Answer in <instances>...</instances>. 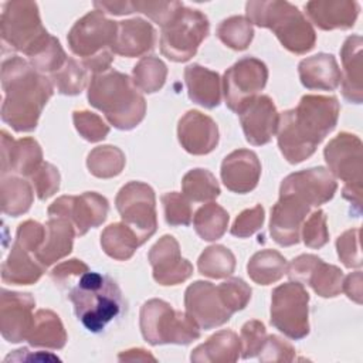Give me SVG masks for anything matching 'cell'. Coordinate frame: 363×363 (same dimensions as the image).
<instances>
[{
    "label": "cell",
    "mask_w": 363,
    "mask_h": 363,
    "mask_svg": "<svg viewBox=\"0 0 363 363\" xmlns=\"http://www.w3.org/2000/svg\"><path fill=\"white\" fill-rule=\"evenodd\" d=\"M340 106L336 96L303 95L299 104L279 115L278 147L292 164L311 157L335 129Z\"/></svg>",
    "instance_id": "1"
},
{
    "label": "cell",
    "mask_w": 363,
    "mask_h": 363,
    "mask_svg": "<svg viewBox=\"0 0 363 363\" xmlns=\"http://www.w3.org/2000/svg\"><path fill=\"white\" fill-rule=\"evenodd\" d=\"M1 86L3 122L16 132L34 130L44 106L52 96L51 79L38 72L30 61L13 55L1 64Z\"/></svg>",
    "instance_id": "2"
},
{
    "label": "cell",
    "mask_w": 363,
    "mask_h": 363,
    "mask_svg": "<svg viewBox=\"0 0 363 363\" xmlns=\"http://www.w3.org/2000/svg\"><path fill=\"white\" fill-rule=\"evenodd\" d=\"M89 104L101 111L116 129L130 130L145 118L146 101L133 81L116 69L92 75L88 85Z\"/></svg>",
    "instance_id": "3"
},
{
    "label": "cell",
    "mask_w": 363,
    "mask_h": 363,
    "mask_svg": "<svg viewBox=\"0 0 363 363\" xmlns=\"http://www.w3.org/2000/svg\"><path fill=\"white\" fill-rule=\"evenodd\" d=\"M78 320L92 333H99L121 315L125 301L118 284L108 275L88 271L69 291Z\"/></svg>",
    "instance_id": "4"
},
{
    "label": "cell",
    "mask_w": 363,
    "mask_h": 363,
    "mask_svg": "<svg viewBox=\"0 0 363 363\" xmlns=\"http://www.w3.org/2000/svg\"><path fill=\"white\" fill-rule=\"evenodd\" d=\"M251 24L269 28L279 43L294 54H305L315 47L316 33L298 7L285 0H254L245 4Z\"/></svg>",
    "instance_id": "5"
},
{
    "label": "cell",
    "mask_w": 363,
    "mask_h": 363,
    "mask_svg": "<svg viewBox=\"0 0 363 363\" xmlns=\"http://www.w3.org/2000/svg\"><path fill=\"white\" fill-rule=\"evenodd\" d=\"M139 326L143 339L153 345H189L200 337L199 325L162 299H149L140 308Z\"/></svg>",
    "instance_id": "6"
},
{
    "label": "cell",
    "mask_w": 363,
    "mask_h": 363,
    "mask_svg": "<svg viewBox=\"0 0 363 363\" xmlns=\"http://www.w3.org/2000/svg\"><path fill=\"white\" fill-rule=\"evenodd\" d=\"M0 34L4 47L23 52L28 58L51 37L41 23L37 3L28 0L4 3L0 18Z\"/></svg>",
    "instance_id": "7"
},
{
    "label": "cell",
    "mask_w": 363,
    "mask_h": 363,
    "mask_svg": "<svg viewBox=\"0 0 363 363\" xmlns=\"http://www.w3.org/2000/svg\"><path fill=\"white\" fill-rule=\"evenodd\" d=\"M359 136L340 132L329 140L323 150L328 170L333 177L345 182L342 196L353 206L354 217L362 211V182H363V155Z\"/></svg>",
    "instance_id": "8"
},
{
    "label": "cell",
    "mask_w": 363,
    "mask_h": 363,
    "mask_svg": "<svg viewBox=\"0 0 363 363\" xmlns=\"http://www.w3.org/2000/svg\"><path fill=\"white\" fill-rule=\"evenodd\" d=\"M210 33V23L204 13L190 7H180L162 27L160 51L174 61H189Z\"/></svg>",
    "instance_id": "9"
},
{
    "label": "cell",
    "mask_w": 363,
    "mask_h": 363,
    "mask_svg": "<svg viewBox=\"0 0 363 363\" xmlns=\"http://www.w3.org/2000/svg\"><path fill=\"white\" fill-rule=\"evenodd\" d=\"M308 303L309 294L302 284H281L271 296V325L289 339H303L309 333Z\"/></svg>",
    "instance_id": "10"
},
{
    "label": "cell",
    "mask_w": 363,
    "mask_h": 363,
    "mask_svg": "<svg viewBox=\"0 0 363 363\" xmlns=\"http://www.w3.org/2000/svg\"><path fill=\"white\" fill-rule=\"evenodd\" d=\"M115 204L122 221L135 231L140 245L156 233V196L149 184L142 182L126 183L116 194Z\"/></svg>",
    "instance_id": "11"
},
{
    "label": "cell",
    "mask_w": 363,
    "mask_h": 363,
    "mask_svg": "<svg viewBox=\"0 0 363 363\" xmlns=\"http://www.w3.org/2000/svg\"><path fill=\"white\" fill-rule=\"evenodd\" d=\"M118 21L109 20L102 11L94 10L81 17L68 33L69 50L82 61L112 52Z\"/></svg>",
    "instance_id": "12"
},
{
    "label": "cell",
    "mask_w": 363,
    "mask_h": 363,
    "mask_svg": "<svg viewBox=\"0 0 363 363\" xmlns=\"http://www.w3.org/2000/svg\"><path fill=\"white\" fill-rule=\"evenodd\" d=\"M268 68L255 57H244L230 67L223 77L225 105L238 113L267 85Z\"/></svg>",
    "instance_id": "13"
},
{
    "label": "cell",
    "mask_w": 363,
    "mask_h": 363,
    "mask_svg": "<svg viewBox=\"0 0 363 363\" xmlns=\"http://www.w3.org/2000/svg\"><path fill=\"white\" fill-rule=\"evenodd\" d=\"M109 211L108 200L96 191H85L79 196H61L47 210L48 217L69 220L78 237L85 235L89 228L101 225Z\"/></svg>",
    "instance_id": "14"
},
{
    "label": "cell",
    "mask_w": 363,
    "mask_h": 363,
    "mask_svg": "<svg viewBox=\"0 0 363 363\" xmlns=\"http://www.w3.org/2000/svg\"><path fill=\"white\" fill-rule=\"evenodd\" d=\"M336 189L332 173L318 166L288 174L281 183L279 196H294L309 207H318L332 200Z\"/></svg>",
    "instance_id": "15"
},
{
    "label": "cell",
    "mask_w": 363,
    "mask_h": 363,
    "mask_svg": "<svg viewBox=\"0 0 363 363\" xmlns=\"http://www.w3.org/2000/svg\"><path fill=\"white\" fill-rule=\"evenodd\" d=\"M184 306L186 313L204 330L227 323L233 315L224 305L217 286L208 281H196L187 286Z\"/></svg>",
    "instance_id": "16"
},
{
    "label": "cell",
    "mask_w": 363,
    "mask_h": 363,
    "mask_svg": "<svg viewBox=\"0 0 363 363\" xmlns=\"http://www.w3.org/2000/svg\"><path fill=\"white\" fill-rule=\"evenodd\" d=\"M147 259L153 269V279L164 286L182 284L193 274V265L182 258L177 240L169 234L159 238L150 248Z\"/></svg>",
    "instance_id": "17"
},
{
    "label": "cell",
    "mask_w": 363,
    "mask_h": 363,
    "mask_svg": "<svg viewBox=\"0 0 363 363\" xmlns=\"http://www.w3.org/2000/svg\"><path fill=\"white\" fill-rule=\"evenodd\" d=\"M35 301L30 294L1 289L0 295V330L1 336L11 343L27 339L31 329Z\"/></svg>",
    "instance_id": "18"
},
{
    "label": "cell",
    "mask_w": 363,
    "mask_h": 363,
    "mask_svg": "<svg viewBox=\"0 0 363 363\" xmlns=\"http://www.w3.org/2000/svg\"><path fill=\"white\" fill-rule=\"evenodd\" d=\"M240 122L248 143L254 146L267 145L277 133L279 113L268 95H258L240 112Z\"/></svg>",
    "instance_id": "19"
},
{
    "label": "cell",
    "mask_w": 363,
    "mask_h": 363,
    "mask_svg": "<svg viewBox=\"0 0 363 363\" xmlns=\"http://www.w3.org/2000/svg\"><path fill=\"white\" fill-rule=\"evenodd\" d=\"M311 207L294 196H279L274 204L269 218V233L281 247H291L299 242L301 227L309 214Z\"/></svg>",
    "instance_id": "20"
},
{
    "label": "cell",
    "mask_w": 363,
    "mask_h": 363,
    "mask_svg": "<svg viewBox=\"0 0 363 363\" xmlns=\"http://www.w3.org/2000/svg\"><path fill=\"white\" fill-rule=\"evenodd\" d=\"M177 138L182 147L196 156L213 152L218 145V126L199 111H187L179 121Z\"/></svg>",
    "instance_id": "21"
},
{
    "label": "cell",
    "mask_w": 363,
    "mask_h": 363,
    "mask_svg": "<svg viewBox=\"0 0 363 363\" xmlns=\"http://www.w3.org/2000/svg\"><path fill=\"white\" fill-rule=\"evenodd\" d=\"M220 174L230 191L244 194L257 187L261 176V163L252 150L237 149L224 157Z\"/></svg>",
    "instance_id": "22"
},
{
    "label": "cell",
    "mask_w": 363,
    "mask_h": 363,
    "mask_svg": "<svg viewBox=\"0 0 363 363\" xmlns=\"http://www.w3.org/2000/svg\"><path fill=\"white\" fill-rule=\"evenodd\" d=\"M43 163V150L33 138L14 140L6 130H1V176L17 173L31 176Z\"/></svg>",
    "instance_id": "23"
},
{
    "label": "cell",
    "mask_w": 363,
    "mask_h": 363,
    "mask_svg": "<svg viewBox=\"0 0 363 363\" xmlns=\"http://www.w3.org/2000/svg\"><path fill=\"white\" fill-rule=\"evenodd\" d=\"M156 33L150 23L143 18H129L118 21V31L112 45V52L133 58L153 50Z\"/></svg>",
    "instance_id": "24"
},
{
    "label": "cell",
    "mask_w": 363,
    "mask_h": 363,
    "mask_svg": "<svg viewBox=\"0 0 363 363\" xmlns=\"http://www.w3.org/2000/svg\"><path fill=\"white\" fill-rule=\"evenodd\" d=\"M305 10L315 26L325 31L352 28L359 16V4L352 0H312Z\"/></svg>",
    "instance_id": "25"
},
{
    "label": "cell",
    "mask_w": 363,
    "mask_h": 363,
    "mask_svg": "<svg viewBox=\"0 0 363 363\" xmlns=\"http://www.w3.org/2000/svg\"><path fill=\"white\" fill-rule=\"evenodd\" d=\"M298 74L302 85L308 89L335 91L342 79L336 58L325 52L303 58L298 65Z\"/></svg>",
    "instance_id": "26"
},
{
    "label": "cell",
    "mask_w": 363,
    "mask_h": 363,
    "mask_svg": "<svg viewBox=\"0 0 363 363\" xmlns=\"http://www.w3.org/2000/svg\"><path fill=\"white\" fill-rule=\"evenodd\" d=\"M363 40L360 35H350L345 40L340 57L343 64L342 95L347 102L362 104L363 101V61H362Z\"/></svg>",
    "instance_id": "27"
},
{
    "label": "cell",
    "mask_w": 363,
    "mask_h": 363,
    "mask_svg": "<svg viewBox=\"0 0 363 363\" xmlns=\"http://www.w3.org/2000/svg\"><path fill=\"white\" fill-rule=\"evenodd\" d=\"M75 235V227L69 220L60 217L48 218L45 224L44 242L34 254V258L44 268L52 265L72 251Z\"/></svg>",
    "instance_id": "28"
},
{
    "label": "cell",
    "mask_w": 363,
    "mask_h": 363,
    "mask_svg": "<svg viewBox=\"0 0 363 363\" xmlns=\"http://www.w3.org/2000/svg\"><path fill=\"white\" fill-rule=\"evenodd\" d=\"M184 81L189 98L207 109H213L221 102L223 81L218 72L199 64H190L184 68Z\"/></svg>",
    "instance_id": "29"
},
{
    "label": "cell",
    "mask_w": 363,
    "mask_h": 363,
    "mask_svg": "<svg viewBox=\"0 0 363 363\" xmlns=\"http://www.w3.org/2000/svg\"><path fill=\"white\" fill-rule=\"evenodd\" d=\"M241 353V340L233 330H220L197 346L190 360L194 363H231L237 362Z\"/></svg>",
    "instance_id": "30"
},
{
    "label": "cell",
    "mask_w": 363,
    "mask_h": 363,
    "mask_svg": "<svg viewBox=\"0 0 363 363\" xmlns=\"http://www.w3.org/2000/svg\"><path fill=\"white\" fill-rule=\"evenodd\" d=\"M26 340L35 347L62 349L67 343V332L55 312L38 309L34 313V320Z\"/></svg>",
    "instance_id": "31"
},
{
    "label": "cell",
    "mask_w": 363,
    "mask_h": 363,
    "mask_svg": "<svg viewBox=\"0 0 363 363\" xmlns=\"http://www.w3.org/2000/svg\"><path fill=\"white\" fill-rule=\"evenodd\" d=\"M35 261L37 259L30 257L28 251L14 242L1 267L3 282L13 285L35 284L44 274V267Z\"/></svg>",
    "instance_id": "32"
},
{
    "label": "cell",
    "mask_w": 363,
    "mask_h": 363,
    "mask_svg": "<svg viewBox=\"0 0 363 363\" xmlns=\"http://www.w3.org/2000/svg\"><path fill=\"white\" fill-rule=\"evenodd\" d=\"M1 211L11 217L27 213L33 204L34 193L31 184L17 176H1L0 186Z\"/></svg>",
    "instance_id": "33"
},
{
    "label": "cell",
    "mask_w": 363,
    "mask_h": 363,
    "mask_svg": "<svg viewBox=\"0 0 363 363\" xmlns=\"http://www.w3.org/2000/svg\"><path fill=\"white\" fill-rule=\"evenodd\" d=\"M139 245L138 235L125 223L109 224L101 234V247L104 252L116 261L132 258Z\"/></svg>",
    "instance_id": "34"
},
{
    "label": "cell",
    "mask_w": 363,
    "mask_h": 363,
    "mask_svg": "<svg viewBox=\"0 0 363 363\" xmlns=\"http://www.w3.org/2000/svg\"><path fill=\"white\" fill-rule=\"evenodd\" d=\"M286 259L275 250H261L247 264L250 278L258 285H269L279 281L286 274Z\"/></svg>",
    "instance_id": "35"
},
{
    "label": "cell",
    "mask_w": 363,
    "mask_h": 363,
    "mask_svg": "<svg viewBox=\"0 0 363 363\" xmlns=\"http://www.w3.org/2000/svg\"><path fill=\"white\" fill-rule=\"evenodd\" d=\"M228 213L214 201L200 207L194 217L193 225L197 235L204 241H216L224 235L228 227Z\"/></svg>",
    "instance_id": "36"
},
{
    "label": "cell",
    "mask_w": 363,
    "mask_h": 363,
    "mask_svg": "<svg viewBox=\"0 0 363 363\" xmlns=\"http://www.w3.org/2000/svg\"><path fill=\"white\" fill-rule=\"evenodd\" d=\"M183 194L193 203H210L220 196L216 176L206 169H191L182 180Z\"/></svg>",
    "instance_id": "37"
},
{
    "label": "cell",
    "mask_w": 363,
    "mask_h": 363,
    "mask_svg": "<svg viewBox=\"0 0 363 363\" xmlns=\"http://www.w3.org/2000/svg\"><path fill=\"white\" fill-rule=\"evenodd\" d=\"M125 153L119 147L102 145L89 152L86 166L92 176L99 179H111L121 174L125 167Z\"/></svg>",
    "instance_id": "38"
},
{
    "label": "cell",
    "mask_w": 363,
    "mask_h": 363,
    "mask_svg": "<svg viewBox=\"0 0 363 363\" xmlns=\"http://www.w3.org/2000/svg\"><path fill=\"white\" fill-rule=\"evenodd\" d=\"M197 268L204 277L214 279L227 278L235 269V257L224 245H210L200 254Z\"/></svg>",
    "instance_id": "39"
},
{
    "label": "cell",
    "mask_w": 363,
    "mask_h": 363,
    "mask_svg": "<svg viewBox=\"0 0 363 363\" xmlns=\"http://www.w3.org/2000/svg\"><path fill=\"white\" fill-rule=\"evenodd\" d=\"M166 77V64L155 55L140 58L132 71V81L135 86L146 94H153L159 91L164 85Z\"/></svg>",
    "instance_id": "40"
},
{
    "label": "cell",
    "mask_w": 363,
    "mask_h": 363,
    "mask_svg": "<svg viewBox=\"0 0 363 363\" xmlns=\"http://www.w3.org/2000/svg\"><path fill=\"white\" fill-rule=\"evenodd\" d=\"M343 278V271L340 268L319 259L309 272L305 284L322 298H335L342 292Z\"/></svg>",
    "instance_id": "41"
},
{
    "label": "cell",
    "mask_w": 363,
    "mask_h": 363,
    "mask_svg": "<svg viewBox=\"0 0 363 363\" xmlns=\"http://www.w3.org/2000/svg\"><path fill=\"white\" fill-rule=\"evenodd\" d=\"M216 34L227 47L235 51H242L252 41L254 28L247 17L233 16L218 24Z\"/></svg>",
    "instance_id": "42"
},
{
    "label": "cell",
    "mask_w": 363,
    "mask_h": 363,
    "mask_svg": "<svg viewBox=\"0 0 363 363\" xmlns=\"http://www.w3.org/2000/svg\"><path fill=\"white\" fill-rule=\"evenodd\" d=\"M50 79L62 95H78L86 85V69L85 67L68 57L65 64L50 75Z\"/></svg>",
    "instance_id": "43"
},
{
    "label": "cell",
    "mask_w": 363,
    "mask_h": 363,
    "mask_svg": "<svg viewBox=\"0 0 363 363\" xmlns=\"http://www.w3.org/2000/svg\"><path fill=\"white\" fill-rule=\"evenodd\" d=\"M67 58L68 57L60 41L51 35L50 40L34 55L28 58V61L38 72L51 75L65 64Z\"/></svg>",
    "instance_id": "44"
},
{
    "label": "cell",
    "mask_w": 363,
    "mask_h": 363,
    "mask_svg": "<svg viewBox=\"0 0 363 363\" xmlns=\"http://www.w3.org/2000/svg\"><path fill=\"white\" fill-rule=\"evenodd\" d=\"M164 220L169 225H189L193 218L190 200L177 191L164 193L162 196Z\"/></svg>",
    "instance_id": "45"
},
{
    "label": "cell",
    "mask_w": 363,
    "mask_h": 363,
    "mask_svg": "<svg viewBox=\"0 0 363 363\" xmlns=\"http://www.w3.org/2000/svg\"><path fill=\"white\" fill-rule=\"evenodd\" d=\"M220 296L224 305L234 313L237 311H242L250 299H251V288L241 278H230L220 285H217Z\"/></svg>",
    "instance_id": "46"
},
{
    "label": "cell",
    "mask_w": 363,
    "mask_h": 363,
    "mask_svg": "<svg viewBox=\"0 0 363 363\" xmlns=\"http://www.w3.org/2000/svg\"><path fill=\"white\" fill-rule=\"evenodd\" d=\"M72 121L78 133L88 142H101L109 133V126L105 121L89 111H75Z\"/></svg>",
    "instance_id": "47"
},
{
    "label": "cell",
    "mask_w": 363,
    "mask_h": 363,
    "mask_svg": "<svg viewBox=\"0 0 363 363\" xmlns=\"http://www.w3.org/2000/svg\"><path fill=\"white\" fill-rule=\"evenodd\" d=\"M301 230L303 244L309 248H322L329 241L326 216L322 210L311 213V216L305 218Z\"/></svg>",
    "instance_id": "48"
},
{
    "label": "cell",
    "mask_w": 363,
    "mask_h": 363,
    "mask_svg": "<svg viewBox=\"0 0 363 363\" xmlns=\"http://www.w3.org/2000/svg\"><path fill=\"white\" fill-rule=\"evenodd\" d=\"M30 179L40 200L50 199L60 189V172L54 164L48 162H43L41 166L34 172V174L30 176Z\"/></svg>",
    "instance_id": "49"
},
{
    "label": "cell",
    "mask_w": 363,
    "mask_h": 363,
    "mask_svg": "<svg viewBox=\"0 0 363 363\" xmlns=\"http://www.w3.org/2000/svg\"><path fill=\"white\" fill-rule=\"evenodd\" d=\"M241 357L250 359L259 354L265 340L267 330L262 322L259 320H248L241 328Z\"/></svg>",
    "instance_id": "50"
},
{
    "label": "cell",
    "mask_w": 363,
    "mask_h": 363,
    "mask_svg": "<svg viewBox=\"0 0 363 363\" xmlns=\"http://www.w3.org/2000/svg\"><path fill=\"white\" fill-rule=\"evenodd\" d=\"M360 230L352 228L345 231L336 240L337 257L347 268H360L362 267V254H360Z\"/></svg>",
    "instance_id": "51"
},
{
    "label": "cell",
    "mask_w": 363,
    "mask_h": 363,
    "mask_svg": "<svg viewBox=\"0 0 363 363\" xmlns=\"http://www.w3.org/2000/svg\"><path fill=\"white\" fill-rule=\"evenodd\" d=\"M133 3V10L146 14L160 27H163L172 16L184 4L182 1H153V0H136Z\"/></svg>",
    "instance_id": "52"
},
{
    "label": "cell",
    "mask_w": 363,
    "mask_h": 363,
    "mask_svg": "<svg viewBox=\"0 0 363 363\" xmlns=\"http://www.w3.org/2000/svg\"><path fill=\"white\" fill-rule=\"evenodd\" d=\"M264 218H265L264 207L261 204H257L252 208H247L237 216L235 221L230 228V233L234 237L247 238L262 227Z\"/></svg>",
    "instance_id": "53"
},
{
    "label": "cell",
    "mask_w": 363,
    "mask_h": 363,
    "mask_svg": "<svg viewBox=\"0 0 363 363\" xmlns=\"http://www.w3.org/2000/svg\"><path fill=\"white\" fill-rule=\"evenodd\" d=\"M44 238H45V225L33 220H27L18 225L14 242H17L26 251L35 254L38 248L43 245Z\"/></svg>",
    "instance_id": "54"
},
{
    "label": "cell",
    "mask_w": 363,
    "mask_h": 363,
    "mask_svg": "<svg viewBox=\"0 0 363 363\" xmlns=\"http://www.w3.org/2000/svg\"><path fill=\"white\" fill-rule=\"evenodd\" d=\"M258 357L261 362H292L295 357V349L282 337L271 335L267 336Z\"/></svg>",
    "instance_id": "55"
},
{
    "label": "cell",
    "mask_w": 363,
    "mask_h": 363,
    "mask_svg": "<svg viewBox=\"0 0 363 363\" xmlns=\"http://www.w3.org/2000/svg\"><path fill=\"white\" fill-rule=\"evenodd\" d=\"M88 265L85 262H82L81 259L72 258L68 261H64L61 264H58L52 271H51V278L54 282L57 284H62L67 279H69L71 277H81L82 274L88 272Z\"/></svg>",
    "instance_id": "56"
},
{
    "label": "cell",
    "mask_w": 363,
    "mask_h": 363,
    "mask_svg": "<svg viewBox=\"0 0 363 363\" xmlns=\"http://www.w3.org/2000/svg\"><path fill=\"white\" fill-rule=\"evenodd\" d=\"M342 291L356 303H362L363 296V284H362V271H356L343 278Z\"/></svg>",
    "instance_id": "57"
},
{
    "label": "cell",
    "mask_w": 363,
    "mask_h": 363,
    "mask_svg": "<svg viewBox=\"0 0 363 363\" xmlns=\"http://www.w3.org/2000/svg\"><path fill=\"white\" fill-rule=\"evenodd\" d=\"M94 7L102 13L113 14V16H123L135 13L132 1H94Z\"/></svg>",
    "instance_id": "58"
},
{
    "label": "cell",
    "mask_w": 363,
    "mask_h": 363,
    "mask_svg": "<svg viewBox=\"0 0 363 363\" xmlns=\"http://www.w3.org/2000/svg\"><path fill=\"white\" fill-rule=\"evenodd\" d=\"M118 359H119V362H147V360L155 362L156 360L155 356H152L145 349H129V350H125V352L119 353Z\"/></svg>",
    "instance_id": "59"
}]
</instances>
